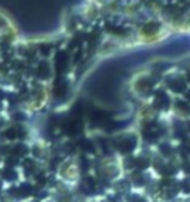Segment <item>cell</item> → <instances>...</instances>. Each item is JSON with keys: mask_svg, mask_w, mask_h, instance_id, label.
Returning <instances> with one entry per match:
<instances>
[{"mask_svg": "<svg viewBox=\"0 0 190 202\" xmlns=\"http://www.w3.org/2000/svg\"><path fill=\"white\" fill-rule=\"evenodd\" d=\"M0 190H2V189H0Z\"/></svg>", "mask_w": 190, "mask_h": 202, "instance_id": "3957f363", "label": "cell"}, {"mask_svg": "<svg viewBox=\"0 0 190 202\" xmlns=\"http://www.w3.org/2000/svg\"><path fill=\"white\" fill-rule=\"evenodd\" d=\"M17 162H18L17 157H9V159H8V165H9V168H11V167H13Z\"/></svg>", "mask_w": 190, "mask_h": 202, "instance_id": "7a4b0ae2", "label": "cell"}, {"mask_svg": "<svg viewBox=\"0 0 190 202\" xmlns=\"http://www.w3.org/2000/svg\"><path fill=\"white\" fill-rule=\"evenodd\" d=\"M3 178L8 180V181H13V180L17 178V173L12 168H6L5 171H3Z\"/></svg>", "mask_w": 190, "mask_h": 202, "instance_id": "6da1fadb", "label": "cell"}]
</instances>
